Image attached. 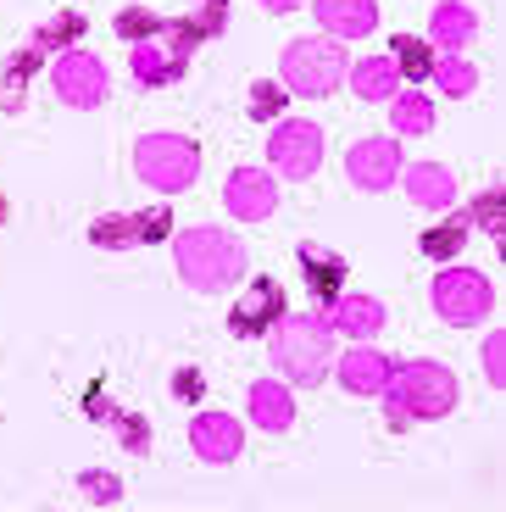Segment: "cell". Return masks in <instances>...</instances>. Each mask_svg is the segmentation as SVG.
Masks as SVG:
<instances>
[{
	"label": "cell",
	"mask_w": 506,
	"mask_h": 512,
	"mask_svg": "<svg viewBox=\"0 0 506 512\" xmlns=\"http://www.w3.org/2000/svg\"><path fill=\"white\" fill-rule=\"evenodd\" d=\"M340 78H345L340 45H329V39H290V51H284V84H290V95L323 101L329 90H340Z\"/></svg>",
	"instance_id": "5"
},
{
	"label": "cell",
	"mask_w": 506,
	"mask_h": 512,
	"mask_svg": "<svg viewBox=\"0 0 506 512\" xmlns=\"http://www.w3.org/2000/svg\"><path fill=\"white\" fill-rule=\"evenodd\" d=\"M6 212H12V206H6V195H0V223H6Z\"/></svg>",
	"instance_id": "38"
},
{
	"label": "cell",
	"mask_w": 506,
	"mask_h": 512,
	"mask_svg": "<svg viewBox=\"0 0 506 512\" xmlns=\"http://www.w3.org/2000/svg\"><path fill=\"white\" fill-rule=\"evenodd\" d=\"M390 62H395V73H401V78H412V84H418V78L434 67V56H429V45H423V39H395Z\"/></svg>",
	"instance_id": "25"
},
{
	"label": "cell",
	"mask_w": 506,
	"mask_h": 512,
	"mask_svg": "<svg viewBox=\"0 0 506 512\" xmlns=\"http://www.w3.org/2000/svg\"><path fill=\"white\" fill-rule=\"evenodd\" d=\"M279 312H284V290L273 279H256L240 307L228 312V329H234V340H256V334H267L279 323Z\"/></svg>",
	"instance_id": "11"
},
{
	"label": "cell",
	"mask_w": 506,
	"mask_h": 512,
	"mask_svg": "<svg viewBox=\"0 0 506 512\" xmlns=\"http://www.w3.org/2000/svg\"><path fill=\"white\" fill-rule=\"evenodd\" d=\"M267 162L279 167V179H312L323 167V128L306 117H279L267 134Z\"/></svg>",
	"instance_id": "6"
},
{
	"label": "cell",
	"mask_w": 506,
	"mask_h": 512,
	"mask_svg": "<svg viewBox=\"0 0 506 512\" xmlns=\"http://www.w3.org/2000/svg\"><path fill=\"white\" fill-rule=\"evenodd\" d=\"M251 418L262 423L267 435L290 429V423H295V401H290V390H284L279 379H262V384L251 390Z\"/></svg>",
	"instance_id": "17"
},
{
	"label": "cell",
	"mask_w": 506,
	"mask_h": 512,
	"mask_svg": "<svg viewBox=\"0 0 506 512\" xmlns=\"http://www.w3.org/2000/svg\"><path fill=\"white\" fill-rule=\"evenodd\" d=\"M301 256H306V284H312L323 301H334V295H340V279H345V262L340 256H317L312 245H301Z\"/></svg>",
	"instance_id": "21"
},
{
	"label": "cell",
	"mask_w": 506,
	"mask_h": 512,
	"mask_svg": "<svg viewBox=\"0 0 506 512\" xmlns=\"http://www.w3.org/2000/svg\"><path fill=\"white\" fill-rule=\"evenodd\" d=\"M329 329L351 334V340H373L384 329V307L373 295H334L329 301Z\"/></svg>",
	"instance_id": "16"
},
{
	"label": "cell",
	"mask_w": 506,
	"mask_h": 512,
	"mask_svg": "<svg viewBox=\"0 0 506 512\" xmlns=\"http://www.w3.org/2000/svg\"><path fill=\"white\" fill-rule=\"evenodd\" d=\"M340 379L351 396H384V379H390V357L373 351L367 340H356L351 351L340 357Z\"/></svg>",
	"instance_id": "14"
},
{
	"label": "cell",
	"mask_w": 506,
	"mask_h": 512,
	"mask_svg": "<svg viewBox=\"0 0 506 512\" xmlns=\"http://www.w3.org/2000/svg\"><path fill=\"white\" fill-rule=\"evenodd\" d=\"M106 90H112V73H106L95 56L73 51L56 62V95H62L67 106H101Z\"/></svg>",
	"instance_id": "9"
},
{
	"label": "cell",
	"mask_w": 506,
	"mask_h": 512,
	"mask_svg": "<svg viewBox=\"0 0 506 512\" xmlns=\"http://www.w3.org/2000/svg\"><path fill=\"white\" fill-rule=\"evenodd\" d=\"M89 240L106 245V251H128V245H134V218H101L89 229Z\"/></svg>",
	"instance_id": "29"
},
{
	"label": "cell",
	"mask_w": 506,
	"mask_h": 512,
	"mask_svg": "<svg viewBox=\"0 0 506 512\" xmlns=\"http://www.w3.org/2000/svg\"><path fill=\"white\" fill-rule=\"evenodd\" d=\"M406 190H412V201L429 206V212H440V206L456 201V179L445 173L440 162H418L412 173H406Z\"/></svg>",
	"instance_id": "18"
},
{
	"label": "cell",
	"mask_w": 506,
	"mask_h": 512,
	"mask_svg": "<svg viewBox=\"0 0 506 512\" xmlns=\"http://www.w3.org/2000/svg\"><path fill=\"white\" fill-rule=\"evenodd\" d=\"M267 12H290V6H301V0H262Z\"/></svg>",
	"instance_id": "37"
},
{
	"label": "cell",
	"mask_w": 506,
	"mask_h": 512,
	"mask_svg": "<svg viewBox=\"0 0 506 512\" xmlns=\"http://www.w3.org/2000/svg\"><path fill=\"white\" fill-rule=\"evenodd\" d=\"M462 240H468V218H445V223H434V229H423V256L451 262V256L462 251Z\"/></svg>",
	"instance_id": "22"
},
{
	"label": "cell",
	"mask_w": 506,
	"mask_h": 512,
	"mask_svg": "<svg viewBox=\"0 0 506 512\" xmlns=\"http://www.w3.org/2000/svg\"><path fill=\"white\" fill-rule=\"evenodd\" d=\"M345 173H351L356 190H384V184L401 179V145H395V140H362V145H351Z\"/></svg>",
	"instance_id": "10"
},
{
	"label": "cell",
	"mask_w": 506,
	"mask_h": 512,
	"mask_svg": "<svg viewBox=\"0 0 506 512\" xmlns=\"http://www.w3.org/2000/svg\"><path fill=\"white\" fill-rule=\"evenodd\" d=\"M473 12L462 6V0H440L434 6V23H429V34H434V45H445V51H456V45H468L473 39Z\"/></svg>",
	"instance_id": "20"
},
{
	"label": "cell",
	"mask_w": 506,
	"mask_h": 512,
	"mask_svg": "<svg viewBox=\"0 0 506 512\" xmlns=\"http://www.w3.org/2000/svg\"><path fill=\"white\" fill-rule=\"evenodd\" d=\"M351 84L362 101H390V95H401V73H395L390 56H367L362 67H351Z\"/></svg>",
	"instance_id": "19"
},
{
	"label": "cell",
	"mask_w": 506,
	"mask_h": 512,
	"mask_svg": "<svg viewBox=\"0 0 506 512\" xmlns=\"http://www.w3.org/2000/svg\"><path fill=\"white\" fill-rule=\"evenodd\" d=\"M95 418H112L117 440H123L128 451H145V446H151V429H145L140 418H128V412H112V407H95Z\"/></svg>",
	"instance_id": "27"
},
{
	"label": "cell",
	"mask_w": 506,
	"mask_h": 512,
	"mask_svg": "<svg viewBox=\"0 0 506 512\" xmlns=\"http://www.w3.org/2000/svg\"><path fill=\"white\" fill-rule=\"evenodd\" d=\"M190 446L201 462H234L245 451V429L228 412H201V418L190 423Z\"/></svg>",
	"instance_id": "12"
},
{
	"label": "cell",
	"mask_w": 506,
	"mask_h": 512,
	"mask_svg": "<svg viewBox=\"0 0 506 512\" xmlns=\"http://www.w3.org/2000/svg\"><path fill=\"white\" fill-rule=\"evenodd\" d=\"M468 223H479V229H490V234H501L506 229V195L501 190H484L479 201H473V212H468Z\"/></svg>",
	"instance_id": "28"
},
{
	"label": "cell",
	"mask_w": 506,
	"mask_h": 512,
	"mask_svg": "<svg viewBox=\"0 0 506 512\" xmlns=\"http://www.w3.org/2000/svg\"><path fill=\"white\" fill-rule=\"evenodd\" d=\"M323 34H340V39H367L373 23H379V6L373 0H312Z\"/></svg>",
	"instance_id": "15"
},
{
	"label": "cell",
	"mask_w": 506,
	"mask_h": 512,
	"mask_svg": "<svg viewBox=\"0 0 506 512\" xmlns=\"http://www.w3.org/2000/svg\"><path fill=\"white\" fill-rule=\"evenodd\" d=\"M173 390H178V396H201V373H178Z\"/></svg>",
	"instance_id": "36"
},
{
	"label": "cell",
	"mask_w": 506,
	"mask_h": 512,
	"mask_svg": "<svg viewBox=\"0 0 506 512\" xmlns=\"http://www.w3.org/2000/svg\"><path fill=\"white\" fill-rule=\"evenodd\" d=\"M34 67H39V45H28V51L6 67V95H0V101L12 106V112L23 106V84H28V73H34Z\"/></svg>",
	"instance_id": "26"
},
{
	"label": "cell",
	"mask_w": 506,
	"mask_h": 512,
	"mask_svg": "<svg viewBox=\"0 0 506 512\" xmlns=\"http://www.w3.org/2000/svg\"><path fill=\"white\" fill-rule=\"evenodd\" d=\"M284 95H290V90H279V84H256V90H251V117H256V123H273L279 106H284Z\"/></svg>",
	"instance_id": "31"
},
{
	"label": "cell",
	"mask_w": 506,
	"mask_h": 512,
	"mask_svg": "<svg viewBox=\"0 0 506 512\" xmlns=\"http://www.w3.org/2000/svg\"><path fill=\"white\" fill-rule=\"evenodd\" d=\"M223 201L240 223H267L273 212H279V184L267 179L262 167H240V173H228Z\"/></svg>",
	"instance_id": "8"
},
{
	"label": "cell",
	"mask_w": 506,
	"mask_h": 512,
	"mask_svg": "<svg viewBox=\"0 0 506 512\" xmlns=\"http://www.w3.org/2000/svg\"><path fill=\"white\" fill-rule=\"evenodd\" d=\"M429 73H434V84H440V90L451 95V101H462V95H473V84H479V73H473V67L462 62V56H445V62H434Z\"/></svg>",
	"instance_id": "24"
},
{
	"label": "cell",
	"mask_w": 506,
	"mask_h": 512,
	"mask_svg": "<svg viewBox=\"0 0 506 512\" xmlns=\"http://www.w3.org/2000/svg\"><path fill=\"white\" fill-rule=\"evenodd\" d=\"M56 39H84V17H78V12H67V17H56V23H45V28H39V39H34V45L45 51V45H56Z\"/></svg>",
	"instance_id": "32"
},
{
	"label": "cell",
	"mask_w": 506,
	"mask_h": 512,
	"mask_svg": "<svg viewBox=\"0 0 506 512\" xmlns=\"http://www.w3.org/2000/svg\"><path fill=\"white\" fill-rule=\"evenodd\" d=\"M173 256H178V279L201 295L228 290V284L245 279V245L223 229H178Z\"/></svg>",
	"instance_id": "1"
},
{
	"label": "cell",
	"mask_w": 506,
	"mask_h": 512,
	"mask_svg": "<svg viewBox=\"0 0 506 512\" xmlns=\"http://www.w3.org/2000/svg\"><path fill=\"white\" fill-rule=\"evenodd\" d=\"M484 373H490V384H506V334L484 340Z\"/></svg>",
	"instance_id": "33"
},
{
	"label": "cell",
	"mask_w": 506,
	"mask_h": 512,
	"mask_svg": "<svg viewBox=\"0 0 506 512\" xmlns=\"http://www.w3.org/2000/svg\"><path fill=\"white\" fill-rule=\"evenodd\" d=\"M128 67H134V78L140 84H178L184 78V67H190V56L178 51L173 39H140L134 51H128Z\"/></svg>",
	"instance_id": "13"
},
{
	"label": "cell",
	"mask_w": 506,
	"mask_h": 512,
	"mask_svg": "<svg viewBox=\"0 0 506 512\" xmlns=\"http://www.w3.org/2000/svg\"><path fill=\"white\" fill-rule=\"evenodd\" d=\"M84 490H89V501H117V496H123L112 474H84Z\"/></svg>",
	"instance_id": "34"
},
{
	"label": "cell",
	"mask_w": 506,
	"mask_h": 512,
	"mask_svg": "<svg viewBox=\"0 0 506 512\" xmlns=\"http://www.w3.org/2000/svg\"><path fill=\"white\" fill-rule=\"evenodd\" d=\"M167 223H173L167 212H151V218H134V240H162V234H167Z\"/></svg>",
	"instance_id": "35"
},
{
	"label": "cell",
	"mask_w": 506,
	"mask_h": 512,
	"mask_svg": "<svg viewBox=\"0 0 506 512\" xmlns=\"http://www.w3.org/2000/svg\"><path fill=\"white\" fill-rule=\"evenodd\" d=\"M117 34L123 39H151V34H162V17H151V12H140V6H128V12H117Z\"/></svg>",
	"instance_id": "30"
},
{
	"label": "cell",
	"mask_w": 506,
	"mask_h": 512,
	"mask_svg": "<svg viewBox=\"0 0 506 512\" xmlns=\"http://www.w3.org/2000/svg\"><path fill=\"white\" fill-rule=\"evenodd\" d=\"M134 167H140V179L151 190L178 195V190H190L195 173H201V151L184 134H145L140 151H134Z\"/></svg>",
	"instance_id": "4"
},
{
	"label": "cell",
	"mask_w": 506,
	"mask_h": 512,
	"mask_svg": "<svg viewBox=\"0 0 506 512\" xmlns=\"http://www.w3.org/2000/svg\"><path fill=\"white\" fill-rule=\"evenodd\" d=\"M390 101H395V134H429V128H434V106L423 101L418 90L390 95Z\"/></svg>",
	"instance_id": "23"
},
{
	"label": "cell",
	"mask_w": 506,
	"mask_h": 512,
	"mask_svg": "<svg viewBox=\"0 0 506 512\" xmlns=\"http://www.w3.org/2000/svg\"><path fill=\"white\" fill-rule=\"evenodd\" d=\"M273 351H279V368L290 384H323V373H329L334 362V329L323 312H295V318H279V340H273Z\"/></svg>",
	"instance_id": "3"
},
{
	"label": "cell",
	"mask_w": 506,
	"mask_h": 512,
	"mask_svg": "<svg viewBox=\"0 0 506 512\" xmlns=\"http://www.w3.org/2000/svg\"><path fill=\"white\" fill-rule=\"evenodd\" d=\"M434 312L445 323H479L490 312V279H479L473 268H445L434 279Z\"/></svg>",
	"instance_id": "7"
},
{
	"label": "cell",
	"mask_w": 506,
	"mask_h": 512,
	"mask_svg": "<svg viewBox=\"0 0 506 512\" xmlns=\"http://www.w3.org/2000/svg\"><path fill=\"white\" fill-rule=\"evenodd\" d=\"M384 396H390V418H445V412L462 401V384H456L451 368L440 362H406V368H390L384 379Z\"/></svg>",
	"instance_id": "2"
}]
</instances>
